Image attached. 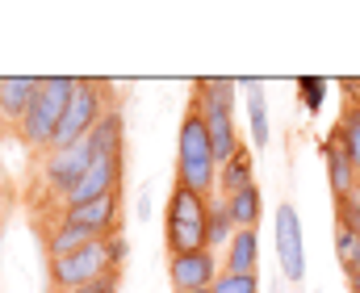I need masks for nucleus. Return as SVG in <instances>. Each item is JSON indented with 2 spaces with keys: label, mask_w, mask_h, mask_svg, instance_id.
Masks as SVG:
<instances>
[{
  "label": "nucleus",
  "mask_w": 360,
  "mask_h": 293,
  "mask_svg": "<svg viewBox=\"0 0 360 293\" xmlns=\"http://www.w3.org/2000/svg\"><path fill=\"white\" fill-rule=\"evenodd\" d=\"M323 164H327L331 197H335V201H344V197L356 193V164H352V155L344 151V143H340L335 134H327V138H323Z\"/></svg>",
  "instance_id": "obj_11"
},
{
  "label": "nucleus",
  "mask_w": 360,
  "mask_h": 293,
  "mask_svg": "<svg viewBox=\"0 0 360 293\" xmlns=\"http://www.w3.org/2000/svg\"><path fill=\"white\" fill-rule=\"evenodd\" d=\"M352 277H356V273H352Z\"/></svg>",
  "instance_id": "obj_30"
},
{
  "label": "nucleus",
  "mask_w": 360,
  "mask_h": 293,
  "mask_svg": "<svg viewBox=\"0 0 360 293\" xmlns=\"http://www.w3.org/2000/svg\"><path fill=\"white\" fill-rule=\"evenodd\" d=\"M63 222H68V226H84V230L101 235V239L117 235V193L84 201V205H68V209H63Z\"/></svg>",
  "instance_id": "obj_9"
},
{
  "label": "nucleus",
  "mask_w": 360,
  "mask_h": 293,
  "mask_svg": "<svg viewBox=\"0 0 360 293\" xmlns=\"http://www.w3.org/2000/svg\"><path fill=\"white\" fill-rule=\"evenodd\" d=\"M0 126H4V80H0Z\"/></svg>",
  "instance_id": "obj_26"
},
{
  "label": "nucleus",
  "mask_w": 360,
  "mask_h": 293,
  "mask_svg": "<svg viewBox=\"0 0 360 293\" xmlns=\"http://www.w3.org/2000/svg\"><path fill=\"white\" fill-rule=\"evenodd\" d=\"M38 84H42V80H34V76H13V80H4V122H8L13 130L21 126L30 100L38 97Z\"/></svg>",
  "instance_id": "obj_15"
},
{
  "label": "nucleus",
  "mask_w": 360,
  "mask_h": 293,
  "mask_svg": "<svg viewBox=\"0 0 360 293\" xmlns=\"http://www.w3.org/2000/svg\"><path fill=\"white\" fill-rule=\"evenodd\" d=\"M226 273L239 277H260V239L256 230H235V239L226 243Z\"/></svg>",
  "instance_id": "obj_14"
},
{
  "label": "nucleus",
  "mask_w": 360,
  "mask_h": 293,
  "mask_svg": "<svg viewBox=\"0 0 360 293\" xmlns=\"http://www.w3.org/2000/svg\"><path fill=\"white\" fill-rule=\"evenodd\" d=\"M109 100H113V89H109V84H101V80H80V84H76V97H72V105H68V113H63V122H59V130H55V138H51L46 151H68V147L84 143L92 130H96V122L113 109Z\"/></svg>",
  "instance_id": "obj_4"
},
{
  "label": "nucleus",
  "mask_w": 360,
  "mask_h": 293,
  "mask_svg": "<svg viewBox=\"0 0 360 293\" xmlns=\"http://www.w3.org/2000/svg\"><path fill=\"white\" fill-rule=\"evenodd\" d=\"M76 84H80V80H72V76H51V80L38 84V97L30 100L21 126H17V138H21L25 147H51V138H55V130H59L68 105L76 97Z\"/></svg>",
  "instance_id": "obj_3"
},
{
  "label": "nucleus",
  "mask_w": 360,
  "mask_h": 293,
  "mask_svg": "<svg viewBox=\"0 0 360 293\" xmlns=\"http://www.w3.org/2000/svg\"><path fill=\"white\" fill-rule=\"evenodd\" d=\"M348 285H352V293H360V273L356 277H348Z\"/></svg>",
  "instance_id": "obj_27"
},
{
  "label": "nucleus",
  "mask_w": 360,
  "mask_h": 293,
  "mask_svg": "<svg viewBox=\"0 0 360 293\" xmlns=\"http://www.w3.org/2000/svg\"><path fill=\"white\" fill-rule=\"evenodd\" d=\"M96 239H101V235H92V230H84V226H68V222H59V226L46 235V256H51V260L72 256V252H80V247L96 243Z\"/></svg>",
  "instance_id": "obj_18"
},
{
  "label": "nucleus",
  "mask_w": 360,
  "mask_h": 293,
  "mask_svg": "<svg viewBox=\"0 0 360 293\" xmlns=\"http://www.w3.org/2000/svg\"><path fill=\"white\" fill-rule=\"evenodd\" d=\"M122 164H126V151L122 155H105L89 168V176L76 185V193L68 197L63 205H84V201H96V197L117 193V181H122Z\"/></svg>",
  "instance_id": "obj_10"
},
{
  "label": "nucleus",
  "mask_w": 360,
  "mask_h": 293,
  "mask_svg": "<svg viewBox=\"0 0 360 293\" xmlns=\"http://www.w3.org/2000/svg\"><path fill=\"white\" fill-rule=\"evenodd\" d=\"M356 189H360V172H356Z\"/></svg>",
  "instance_id": "obj_29"
},
{
  "label": "nucleus",
  "mask_w": 360,
  "mask_h": 293,
  "mask_svg": "<svg viewBox=\"0 0 360 293\" xmlns=\"http://www.w3.org/2000/svg\"><path fill=\"white\" fill-rule=\"evenodd\" d=\"M222 201L231 205V218H235L239 230H256L260 226V185H252V189H243L235 197H222Z\"/></svg>",
  "instance_id": "obj_19"
},
{
  "label": "nucleus",
  "mask_w": 360,
  "mask_h": 293,
  "mask_svg": "<svg viewBox=\"0 0 360 293\" xmlns=\"http://www.w3.org/2000/svg\"><path fill=\"white\" fill-rule=\"evenodd\" d=\"M340 89H344L348 97H356V100H360V80H340Z\"/></svg>",
  "instance_id": "obj_25"
},
{
  "label": "nucleus",
  "mask_w": 360,
  "mask_h": 293,
  "mask_svg": "<svg viewBox=\"0 0 360 293\" xmlns=\"http://www.w3.org/2000/svg\"><path fill=\"white\" fill-rule=\"evenodd\" d=\"M176 185H188L197 193H214L218 189V155H214V138L205 126L201 105L188 97V109L180 117V138H176Z\"/></svg>",
  "instance_id": "obj_1"
},
{
  "label": "nucleus",
  "mask_w": 360,
  "mask_h": 293,
  "mask_svg": "<svg viewBox=\"0 0 360 293\" xmlns=\"http://www.w3.org/2000/svg\"><path fill=\"white\" fill-rule=\"evenodd\" d=\"M235 218H231V205L226 201H210V252H218L222 243L235 239Z\"/></svg>",
  "instance_id": "obj_20"
},
{
  "label": "nucleus",
  "mask_w": 360,
  "mask_h": 293,
  "mask_svg": "<svg viewBox=\"0 0 360 293\" xmlns=\"http://www.w3.org/2000/svg\"><path fill=\"white\" fill-rule=\"evenodd\" d=\"M193 293H214V289H193Z\"/></svg>",
  "instance_id": "obj_28"
},
{
  "label": "nucleus",
  "mask_w": 360,
  "mask_h": 293,
  "mask_svg": "<svg viewBox=\"0 0 360 293\" xmlns=\"http://www.w3.org/2000/svg\"><path fill=\"white\" fill-rule=\"evenodd\" d=\"M214 293H260V277H239V273H226L214 281Z\"/></svg>",
  "instance_id": "obj_22"
},
{
  "label": "nucleus",
  "mask_w": 360,
  "mask_h": 293,
  "mask_svg": "<svg viewBox=\"0 0 360 293\" xmlns=\"http://www.w3.org/2000/svg\"><path fill=\"white\" fill-rule=\"evenodd\" d=\"M164 243H168V260L210 247V197L188 185L172 189L164 205Z\"/></svg>",
  "instance_id": "obj_2"
},
{
  "label": "nucleus",
  "mask_w": 360,
  "mask_h": 293,
  "mask_svg": "<svg viewBox=\"0 0 360 293\" xmlns=\"http://www.w3.org/2000/svg\"><path fill=\"white\" fill-rule=\"evenodd\" d=\"M96 164L89 151V143H76V147H68V151H51L46 155V164H42V176H46V189L51 193H59L63 201L76 193V185L89 176V168Z\"/></svg>",
  "instance_id": "obj_6"
},
{
  "label": "nucleus",
  "mask_w": 360,
  "mask_h": 293,
  "mask_svg": "<svg viewBox=\"0 0 360 293\" xmlns=\"http://www.w3.org/2000/svg\"><path fill=\"white\" fill-rule=\"evenodd\" d=\"M222 277L218 268V256L210 247L201 252H188V256H172L168 260V281L176 293H193V289H214V281Z\"/></svg>",
  "instance_id": "obj_8"
},
{
  "label": "nucleus",
  "mask_w": 360,
  "mask_h": 293,
  "mask_svg": "<svg viewBox=\"0 0 360 293\" xmlns=\"http://www.w3.org/2000/svg\"><path fill=\"white\" fill-rule=\"evenodd\" d=\"M276 256H281V273L289 285H297L306 277V247H302V222L297 209L289 201L276 205Z\"/></svg>",
  "instance_id": "obj_7"
},
{
  "label": "nucleus",
  "mask_w": 360,
  "mask_h": 293,
  "mask_svg": "<svg viewBox=\"0 0 360 293\" xmlns=\"http://www.w3.org/2000/svg\"><path fill=\"white\" fill-rule=\"evenodd\" d=\"M256 185V159H252V147H239L222 168H218V193L222 197H235L243 189Z\"/></svg>",
  "instance_id": "obj_13"
},
{
  "label": "nucleus",
  "mask_w": 360,
  "mask_h": 293,
  "mask_svg": "<svg viewBox=\"0 0 360 293\" xmlns=\"http://www.w3.org/2000/svg\"><path fill=\"white\" fill-rule=\"evenodd\" d=\"M84 143H89L92 159L122 155V151H126V117H122V109H109V113L96 122V130H92Z\"/></svg>",
  "instance_id": "obj_12"
},
{
  "label": "nucleus",
  "mask_w": 360,
  "mask_h": 293,
  "mask_svg": "<svg viewBox=\"0 0 360 293\" xmlns=\"http://www.w3.org/2000/svg\"><path fill=\"white\" fill-rule=\"evenodd\" d=\"M331 134L344 143V151L352 155V164H356V172H360V100L356 97H344V113L331 126Z\"/></svg>",
  "instance_id": "obj_17"
},
{
  "label": "nucleus",
  "mask_w": 360,
  "mask_h": 293,
  "mask_svg": "<svg viewBox=\"0 0 360 293\" xmlns=\"http://www.w3.org/2000/svg\"><path fill=\"white\" fill-rule=\"evenodd\" d=\"M147 197H151V189H143V193H139V218H147V214H151V201H147Z\"/></svg>",
  "instance_id": "obj_24"
},
{
  "label": "nucleus",
  "mask_w": 360,
  "mask_h": 293,
  "mask_svg": "<svg viewBox=\"0 0 360 293\" xmlns=\"http://www.w3.org/2000/svg\"><path fill=\"white\" fill-rule=\"evenodd\" d=\"M117 285H122V273H109V277H101L92 285H80V289H68V293H117Z\"/></svg>",
  "instance_id": "obj_23"
},
{
  "label": "nucleus",
  "mask_w": 360,
  "mask_h": 293,
  "mask_svg": "<svg viewBox=\"0 0 360 293\" xmlns=\"http://www.w3.org/2000/svg\"><path fill=\"white\" fill-rule=\"evenodd\" d=\"M248 89V117H252V143L256 151L269 147V100H264V84L260 80H239Z\"/></svg>",
  "instance_id": "obj_16"
},
{
  "label": "nucleus",
  "mask_w": 360,
  "mask_h": 293,
  "mask_svg": "<svg viewBox=\"0 0 360 293\" xmlns=\"http://www.w3.org/2000/svg\"><path fill=\"white\" fill-rule=\"evenodd\" d=\"M46 273H51L55 293L80 289V285H92V281H101V277H109V273H122V268L113 264V235H109V239H96V243L72 252V256L51 260Z\"/></svg>",
  "instance_id": "obj_5"
},
{
  "label": "nucleus",
  "mask_w": 360,
  "mask_h": 293,
  "mask_svg": "<svg viewBox=\"0 0 360 293\" xmlns=\"http://www.w3.org/2000/svg\"><path fill=\"white\" fill-rule=\"evenodd\" d=\"M297 97L306 105V113H319L323 109V97H327V80L323 76H302L297 80Z\"/></svg>",
  "instance_id": "obj_21"
}]
</instances>
